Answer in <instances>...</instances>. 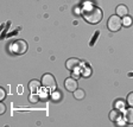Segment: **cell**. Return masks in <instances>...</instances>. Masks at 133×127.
<instances>
[{"label":"cell","mask_w":133,"mask_h":127,"mask_svg":"<svg viewBox=\"0 0 133 127\" xmlns=\"http://www.w3.org/2000/svg\"><path fill=\"white\" fill-rule=\"evenodd\" d=\"M82 16L86 19V22H88L89 24H97V23L101 22L103 14L99 7L88 5L82 10Z\"/></svg>","instance_id":"cell-1"},{"label":"cell","mask_w":133,"mask_h":127,"mask_svg":"<svg viewBox=\"0 0 133 127\" xmlns=\"http://www.w3.org/2000/svg\"><path fill=\"white\" fill-rule=\"evenodd\" d=\"M10 51L16 55H23L28 51V43L23 39H16L10 44Z\"/></svg>","instance_id":"cell-2"},{"label":"cell","mask_w":133,"mask_h":127,"mask_svg":"<svg viewBox=\"0 0 133 127\" xmlns=\"http://www.w3.org/2000/svg\"><path fill=\"white\" fill-rule=\"evenodd\" d=\"M122 26V19L120 18L118 14H114V16H111L109 19H108V23H107V28L109 29V31L112 32H116L119 31Z\"/></svg>","instance_id":"cell-3"},{"label":"cell","mask_w":133,"mask_h":127,"mask_svg":"<svg viewBox=\"0 0 133 127\" xmlns=\"http://www.w3.org/2000/svg\"><path fill=\"white\" fill-rule=\"evenodd\" d=\"M42 86L46 89L54 90L56 88V80L51 74H44L42 77Z\"/></svg>","instance_id":"cell-4"},{"label":"cell","mask_w":133,"mask_h":127,"mask_svg":"<svg viewBox=\"0 0 133 127\" xmlns=\"http://www.w3.org/2000/svg\"><path fill=\"white\" fill-rule=\"evenodd\" d=\"M77 81H76V78L75 77H68L65 81H64V87H65V89L68 91H71V93H74L76 89H77Z\"/></svg>","instance_id":"cell-5"},{"label":"cell","mask_w":133,"mask_h":127,"mask_svg":"<svg viewBox=\"0 0 133 127\" xmlns=\"http://www.w3.org/2000/svg\"><path fill=\"white\" fill-rule=\"evenodd\" d=\"M65 66L68 70L74 71L75 69H77L78 66H80V61H78L77 58H69V59L65 62Z\"/></svg>","instance_id":"cell-6"},{"label":"cell","mask_w":133,"mask_h":127,"mask_svg":"<svg viewBox=\"0 0 133 127\" xmlns=\"http://www.w3.org/2000/svg\"><path fill=\"white\" fill-rule=\"evenodd\" d=\"M122 118L127 124H133V107L128 108V109H125L124 114H122Z\"/></svg>","instance_id":"cell-7"},{"label":"cell","mask_w":133,"mask_h":127,"mask_svg":"<svg viewBox=\"0 0 133 127\" xmlns=\"http://www.w3.org/2000/svg\"><path fill=\"white\" fill-rule=\"evenodd\" d=\"M39 87H41V83H39L38 80H31L30 82H29V89H30L32 93H36L39 89Z\"/></svg>","instance_id":"cell-8"},{"label":"cell","mask_w":133,"mask_h":127,"mask_svg":"<svg viewBox=\"0 0 133 127\" xmlns=\"http://www.w3.org/2000/svg\"><path fill=\"white\" fill-rule=\"evenodd\" d=\"M127 7L125 5H119L118 7H116V14L119 17H125V16H127Z\"/></svg>","instance_id":"cell-9"},{"label":"cell","mask_w":133,"mask_h":127,"mask_svg":"<svg viewBox=\"0 0 133 127\" xmlns=\"http://www.w3.org/2000/svg\"><path fill=\"white\" fill-rule=\"evenodd\" d=\"M120 116H121V114H120V112L118 111V109H113V111L109 113V120L113 122L118 121V120L120 119Z\"/></svg>","instance_id":"cell-10"},{"label":"cell","mask_w":133,"mask_h":127,"mask_svg":"<svg viewBox=\"0 0 133 127\" xmlns=\"http://www.w3.org/2000/svg\"><path fill=\"white\" fill-rule=\"evenodd\" d=\"M84 90L83 89H76V90L74 91V97L76 100H82V99H84Z\"/></svg>","instance_id":"cell-11"},{"label":"cell","mask_w":133,"mask_h":127,"mask_svg":"<svg viewBox=\"0 0 133 127\" xmlns=\"http://www.w3.org/2000/svg\"><path fill=\"white\" fill-rule=\"evenodd\" d=\"M29 101L32 103H37L39 101V95L38 94H35V93H32V94H30V96H29Z\"/></svg>","instance_id":"cell-12"},{"label":"cell","mask_w":133,"mask_h":127,"mask_svg":"<svg viewBox=\"0 0 133 127\" xmlns=\"http://www.w3.org/2000/svg\"><path fill=\"white\" fill-rule=\"evenodd\" d=\"M51 99H52L54 101L61 100L62 99V93H61V91H54L52 94H51Z\"/></svg>","instance_id":"cell-13"},{"label":"cell","mask_w":133,"mask_h":127,"mask_svg":"<svg viewBox=\"0 0 133 127\" xmlns=\"http://www.w3.org/2000/svg\"><path fill=\"white\" fill-rule=\"evenodd\" d=\"M132 24V18L128 16H125L124 19H122V25H125V26H130V25Z\"/></svg>","instance_id":"cell-14"},{"label":"cell","mask_w":133,"mask_h":127,"mask_svg":"<svg viewBox=\"0 0 133 127\" xmlns=\"http://www.w3.org/2000/svg\"><path fill=\"white\" fill-rule=\"evenodd\" d=\"M126 101H127V105L130 106V107H133V91L127 95V99H126Z\"/></svg>","instance_id":"cell-15"},{"label":"cell","mask_w":133,"mask_h":127,"mask_svg":"<svg viewBox=\"0 0 133 127\" xmlns=\"http://www.w3.org/2000/svg\"><path fill=\"white\" fill-rule=\"evenodd\" d=\"M6 97V93H5V89L4 88H0V101L4 100Z\"/></svg>","instance_id":"cell-16"},{"label":"cell","mask_w":133,"mask_h":127,"mask_svg":"<svg viewBox=\"0 0 133 127\" xmlns=\"http://www.w3.org/2000/svg\"><path fill=\"white\" fill-rule=\"evenodd\" d=\"M5 112H6V106L4 103H1L0 105V114H5Z\"/></svg>","instance_id":"cell-17"},{"label":"cell","mask_w":133,"mask_h":127,"mask_svg":"<svg viewBox=\"0 0 133 127\" xmlns=\"http://www.w3.org/2000/svg\"><path fill=\"white\" fill-rule=\"evenodd\" d=\"M90 69H88V70H84V71H83V76H84V77H88L89 75H90Z\"/></svg>","instance_id":"cell-18"},{"label":"cell","mask_w":133,"mask_h":127,"mask_svg":"<svg viewBox=\"0 0 133 127\" xmlns=\"http://www.w3.org/2000/svg\"><path fill=\"white\" fill-rule=\"evenodd\" d=\"M116 106H118V108H121L122 107V102L121 101H118V102H116Z\"/></svg>","instance_id":"cell-19"}]
</instances>
